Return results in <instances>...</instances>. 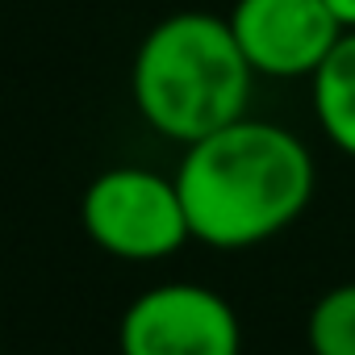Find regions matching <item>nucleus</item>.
<instances>
[{"instance_id":"obj_1","label":"nucleus","mask_w":355,"mask_h":355,"mask_svg":"<svg viewBox=\"0 0 355 355\" xmlns=\"http://www.w3.org/2000/svg\"><path fill=\"white\" fill-rule=\"evenodd\" d=\"M318 167L309 146L259 117H239L184 146L175 189L197 243L243 251L288 230L313 201Z\"/></svg>"},{"instance_id":"obj_5","label":"nucleus","mask_w":355,"mask_h":355,"mask_svg":"<svg viewBox=\"0 0 355 355\" xmlns=\"http://www.w3.org/2000/svg\"><path fill=\"white\" fill-rule=\"evenodd\" d=\"M226 21L251 71L268 80H309L343 38L326 0H234Z\"/></svg>"},{"instance_id":"obj_8","label":"nucleus","mask_w":355,"mask_h":355,"mask_svg":"<svg viewBox=\"0 0 355 355\" xmlns=\"http://www.w3.org/2000/svg\"><path fill=\"white\" fill-rule=\"evenodd\" d=\"M326 9L334 13V21L343 30H355V0H326Z\"/></svg>"},{"instance_id":"obj_7","label":"nucleus","mask_w":355,"mask_h":355,"mask_svg":"<svg viewBox=\"0 0 355 355\" xmlns=\"http://www.w3.org/2000/svg\"><path fill=\"white\" fill-rule=\"evenodd\" d=\"M305 338L313 355H355V284H338L318 297Z\"/></svg>"},{"instance_id":"obj_2","label":"nucleus","mask_w":355,"mask_h":355,"mask_svg":"<svg viewBox=\"0 0 355 355\" xmlns=\"http://www.w3.org/2000/svg\"><path fill=\"white\" fill-rule=\"evenodd\" d=\"M251 88L255 71L230 34V21L205 9H180L150 26L130 63L138 117L180 146L247 117Z\"/></svg>"},{"instance_id":"obj_3","label":"nucleus","mask_w":355,"mask_h":355,"mask_svg":"<svg viewBox=\"0 0 355 355\" xmlns=\"http://www.w3.org/2000/svg\"><path fill=\"white\" fill-rule=\"evenodd\" d=\"M80 222L101 251L134 263L167 259L193 239L175 175H159L134 163L101 171L84 189Z\"/></svg>"},{"instance_id":"obj_6","label":"nucleus","mask_w":355,"mask_h":355,"mask_svg":"<svg viewBox=\"0 0 355 355\" xmlns=\"http://www.w3.org/2000/svg\"><path fill=\"white\" fill-rule=\"evenodd\" d=\"M309 88L322 134L330 138V146L355 159V30H343L322 67L309 76Z\"/></svg>"},{"instance_id":"obj_4","label":"nucleus","mask_w":355,"mask_h":355,"mask_svg":"<svg viewBox=\"0 0 355 355\" xmlns=\"http://www.w3.org/2000/svg\"><path fill=\"white\" fill-rule=\"evenodd\" d=\"M117 347L121 355H239L243 326L205 284H155L125 305Z\"/></svg>"}]
</instances>
